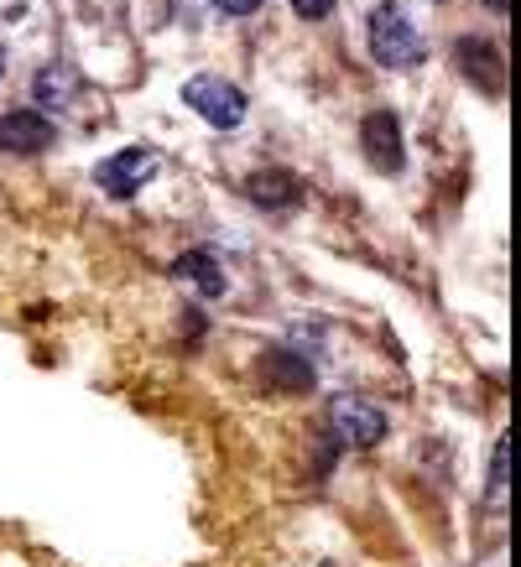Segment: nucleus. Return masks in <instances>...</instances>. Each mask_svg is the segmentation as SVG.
Returning a JSON list of instances; mask_svg holds the SVG:
<instances>
[{
    "instance_id": "obj_10",
    "label": "nucleus",
    "mask_w": 521,
    "mask_h": 567,
    "mask_svg": "<svg viewBox=\"0 0 521 567\" xmlns=\"http://www.w3.org/2000/svg\"><path fill=\"white\" fill-rule=\"evenodd\" d=\"M505 474H511V437H501V447H496V468H490V495L496 499L505 495Z\"/></svg>"
},
{
    "instance_id": "obj_15",
    "label": "nucleus",
    "mask_w": 521,
    "mask_h": 567,
    "mask_svg": "<svg viewBox=\"0 0 521 567\" xmlns=\"http://www.w3.org/2000/svg\"><path fill=\"white\" fill-rule=\"evenodd\" d=\"M0 73H6V48H0Z\"/></svg>"
},
{
    "instance_id": "obj_9",
    "label": "nucleus",
    "mask_w": 521,
    "mask_h": 567,
    "mask_svg": "<svg viewBox=\"0 0 521 567\" xmlns=\"http://www.w3.org/2000/svg\"><path fill=\"white\" fill-rule=\"evenodd\" d=\"M297 177H287V173H256L251 177V198L256 204H266V208H287V204H297Z\"/></svg>"
},
{
    "instance_id": "obj_6",
    "label": "nucleus",
    "mask_w": 521,
    "mask_h": 567,
    "mask_svg": "<svg viewBox=\"0 0 521 567\" xmlns=\"http://www.w3.org/2000/svg\"><path fill=\"white\" fill-rule=\"evenodd\" d=\"M334 427H339V437H345V443L376 447L386 437V416L376 412V406H365V401L339 395V401H334Z\"/></svg>"
},
{
    "instance_id": "obj_13",
    "label": "nucleus",
    "mask_w": 521,
    "mask_h": 567,
    "mask_svg": "<svg viewBox=\"0 0 521 567\" xmlns=\"http://www.w3.org/2000/svg\"><path fill=\"white\" fill-rule=\"evenodd\" d=\"M219 11H229V17H251V11H260L266 0H214Z\"/></svg>"
},
{
    "instance_id": "obj_8",
    "label": "nucleus",
    "mask_w": 521,
    "mask_h": 567,
    "mask_svg": "<svg viewBox=\"0 0 521 567\" xmlns=\"http://www.w3.org/2000/svg\"><path fill=\"white\" fill-rule=\"evenodd\" d=\"M459 63H464V73H474L480 79V89L486 94H501V52L490 48V42H459Z\"/></svg>"
},
{
    "instance_id": "obj_3",
    "label": "nucleus",
    "mask_w": 521,
    "mask_h": 567,
    "mask_svg": "<svg viewBox=\"0 0 521 567\" xmlns=\"http://www.w3.org/2000/svg\"><path fill=\"white\" fill-rule=\"evenodd\" d=\"M156 177V156L146 146H125V152L104 156L100 167H94V183H100L110 198H131L136 188H146Z\"/></svg>"
},
{
    "instance_id": "obj_12",
    "label": "nucleus",
    "mask_w": 521,
    "mask_h": 567,
    "mask_svg": "<svg viewBox=\"0 0 521 567\" xmlns=\"http://www.w3.org/2000/svg\"><path fill=\"white\" fill-rule=\"evenodd\" d=\"M293 11H297L303 21H324V17L334 11V0H293Z\"/></svg>"
},
{
    "instance_id": "obj_2",
    "label": "nucleus",
    "mask_w": 521,
    "mask_h": 567,
    "mask_svg": "<svg viewBox=\"0 0 521 567\" xmlns=\"http://www.w3.org/2000/svg\"><path fill=\"white\" fill-rule=\"evenodd\" d=\"M183 104L188 110H198L208 125H219V131H235V125L245 121V94L229 79H219V73H198V79H188L183 84Z\"/></svg>"
},
{
    "instance_id": "obj_1",
    "label": "nucleus",
    "mask_w": 521,
    "mask_h": 567,
    "mask_svg": "<svg viewBox=\"0 0 521 567\" xmlns=\"http://www.w3.org/2000/svg\"><path fill=\"white\" fill-rule=\"evenodd\" d=\"M370 52H376L381 69H417L428 48H422L412 21L401 17V6H376V17H370Z\"/></svg>"
},
{
    "instance_id": "obj_11",
    "label": "nucleus",
    "mask_w": 521,
    "mask_h": 567,
    "mask_svg": "<svg viewBox=\"0 0 521 567\" xmlns=\"http://www.w3.org/2000/svg\"><path fill=\"white\" fill-rule=\"evenodd\" d=\"M73 84V79H69V73H63V69H48V73H42V79H37V100H63V89H69Z\"/></svg>"
},
{
    "instance_id": "obj_7",
    "label": "nucleus",
    "mask_w": 521,
    "mask_h": 567,
    "mask_svg": "<svg viewBox=\"0 0 521 567\" xmlns=\"http://www.w3.org/2000/svg\"><path fill=\"white\" fill-rule=\"evenodd\" d=\"M173 276H183L198 297H219V292H225V266L208 256V250H188V256L173 266Z\"/></svg>"
},
{
    "instance_id": "obj_5",
    "label": "nucleus",
    "mask_w": 521,
    "mask_h": 567,
    "mask_svg": "<svg viewBox=\"0 0 521 567\" xmlns=\"http://www.w3.org/2000/svg\"><path fill=\"white\" fill-rule=\"evenodd\" d=\"M52 146V121L37 115V110H11L0 115V152L11 156H37Z\"/></svg>"
},
{
    "instance_id": "obj_14",
    "label": "nucleus",
    "mask_w": 521,
    "mask_h": 567,
    "mask_svg": "<svg viewBox=\"0 0 521 567\" xmlns=\"http://www.w3.org/2000/svg\"><path fill=\"white\" fill-rule=\"evenodd\" d=\"M486 6H490V11H505V6H511V0H486Z\"/></svg>"
},
{
    "instance_id": "obj_4",
    "label": "nucleus",
    "mask_w": 521,
    "mask_h": 567,
    "mask_svg": "<svg viewBox=\"0 0 521 567\" xmlns=\"http://www.w3.org/2000/svg\"><path fill=\"white\" fill-rule=\"evenodd\" d=\"M360 146L376 173H401V125L391 110H370V115H365Z\"/></svg>"
}]
</instances>
